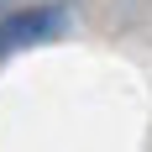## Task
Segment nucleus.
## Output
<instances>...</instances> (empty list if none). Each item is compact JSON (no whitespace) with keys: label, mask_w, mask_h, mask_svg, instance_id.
Here are the masks:
<instances>
[{"label":"nucleus","mask_w":152,"mask_h":152,"mask_svg":"<svg viewBox=\"0 0 152 152\" xmlns=\"http://www.w3.org/2000/svg\"><path fill=\"white\" fill-rule=\"evenodd\" d=\"M63 26H68V11L63 5H26V11L0 16V58H11V53H21L31 42H47Z\"/></svg>","instance_id":"obj_1"}]
</instances>
